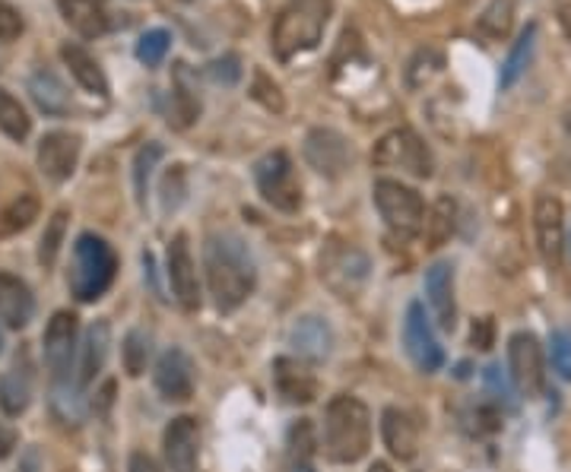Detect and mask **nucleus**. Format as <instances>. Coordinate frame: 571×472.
<instances>
[{
    "mask_svg": "<svg viewBox=\"0 0 571 472\" xmlns=\"http://www.w3.org/2000/svg\"><path fill=\"white\" fill-rule=\"evenodd\" d=\"M204 264H207V286H210L213 304L222 314L241 308L248 296L254 292L258 269H254V261H251V254L239 235H229V232L213 235L207 241Z\"/></svg>",
    "mask_w": 571,
    "mask_h": 472,
    "instance_id": "1",
    "label": "nucleus"
},
{
    "mask_svg": "<svg viewBox=\"0 0 571 472\" xmlns=\"http://www.w3.org/2000/svg\"><path fill=\"white\" fill-rule=\"evenodd\" d=\"M368 444H372V415L365 410V403L350 393L333 396L324 413V435H321L324 457L343 467L359 463L368 453Z\"/></svg>",
    "mask_w": 571,
    "mask_h": 472,
    "instance_id": "2",
    "label": "nucleus"
},
{
    "mask_svg": "<svg viewBox=\"0 0 571 472\" xmlns=\"http://www.w3.org/2000/svg\"><path fill=\"white\" fill-rule=\"evenodd\" d=\"M331 0H289L273 23V55L293 60L296 55L315 51L331 23Z\"/></svg>",
    "mask_w": 571,
    "mask_h": 472,
    "instance_id": "3",
    "label": "nucleus"
},
{
    "mask_svg": "<svg viewBox=\"0 0 571 472\" xmlns=\"http://www.w3.org/2000/svg\"><path fill=\"white\" fill-rule=\"evenodd\" d=\"M118 273V254L102 235L83 232L73 244V269H70V292L77 301H95L109 292Z\"/></svg>",
    "mask_w": 571,
    "mask_h": 472,
    "instance_id": "4",
    "label": "nucleus"
},
{
    "mask_svg": "<svg viewBox=\"0 0 571 472\" xmlns=\"http://www.w3.org/2000/svg\"><path fill=\"white\" fill-rule=\"evenodd\" d=\"M372 194H375V207L391 232L400 238L420 235L425 226V204L413 187H407L393 177H381V181H375Z\"/></svg>",
    "mask_w": 571,
    "mask_h": 472,
    "instance_id": "5",
    "label": "nucleus"
},
{
    "mask_svg": "<svg viewBox=\"0 0 571 472\" xmlns=\"http://www.w3.org/2000/svg\"><path fill=\"white\" fill-rule=\"evenodd\" d=\"M254 181L261 197L279 212H299L301 207V184L293 169V159L283 149L267 152L258 165H254Z\"/></svg>",
    "mask_w": 571,
    "mask_h": 472,
    "instance_id": "6",
    "label": "nucleus"
},
{
    "mask_svg": "<svg viewBox=\"0 0 571 472\" xmlns=\"http://www.w3.org/2000/svg\"><path fill=\"white\" fill-rule=\"evenodd\" d=\"M372 162L381 169H400L413 177H429L435 172L432 152L422 143V137L410 127L391 130L378 140V147L372 152Z\"/></svg>",
    "mask_w": 571,
    "mask_h": 472,
    "instance_id": "7",
    "label": "nucleus"
},
{
    "mask_svg": "<svg viewBox=\"0 0 571 472\" xmlns=\"http://www.w3.org/2000/svg\"><path fill=\"white\" fill-rule=\"evenodd\" d=\"M368 269H372L368 257L362 254L359 247L343 244V241H331L321 254V279L340 298L359 296V289L368 279Z\"/></svg>",
    "mask_w": 571,
    "mask_h": 472,
    "instance_id": "8",
    "label": "nucleus"
},
{
    "mask_svg": "<svg viewBox=\"0 0 571 472\" xmlns=\"http://www.w3.org/2000/svg\"><path fill=\"white\" fill-rule=\"evenodd\" d=\"M509 368L514 387L524 396H540L546 387V365H543L540 339L534 333H514L509 339Z\"/></svg>",
    "mask_w": 571,
    "mask_h": 472,
    "instance_id": "9",
    "label": "nucleus"
},
{
    "mask_svg": "<svg viewBox=\"0 0 571 472\" xmlns=\"http://www.w3.org/2000/svg\"><path fill=\"white\" fill-rule=\"evenodd\" d=\"M534 232H537V251L546 261V266L559 269L562 254H566V209L562 200L552 194H540L534 207Z\"/></svg>",
    "mask_w": 571,
    "mask_h": 472,
    "instance_id": "10",
    "label": "nucleus"
},
{
    "mask_svg": "<svg viewBox=\"0 0 571 472\" xmlns=\"http://www.w3.org/2000/svg\"><path fill=\"white\" fill-rule=\"evenodd\" d=\"M403 349L410 355V361L420 371H425V375H432V371H438L445 365V353H442V346L435 339V330L429 324L425 308H422L420 301H413L407 308V318H403Z\"/></svg>",
    "mask_w": 571,
    "mask_h": 472,
    "instance_id": "11",
    "label": "nucleus"
},
{
    "mask_svg": "<svg viewBox=\"0 0 571 472\" xmlns=\"http://www.w3.org/2000/svg\"><path fill=\"white\" fill-rule=\"evenodd\" d=\"M42 349H45V365H48L55 384L67 381L70 361H73V353H77V314L58 311L45 326Z\"/></svg>",
    "mask_w": 571,
    "mask_h": 472,
    "instance_id": "12",
    "label": "nucleus"
},
{
    "mask_svg": "<svg viewBox=\"0 0 571 472\" xmlns=\"http://www.w3.org/2000/svg\"><path fill=\"white\" fill-rule=\"evenodd\" d=\"M305 162L324 177H340L350 162H353V152L350 143L331 130V127H315L308 137H305Z\"/></svg>",
    "mask_w": 571,
    "mask_h": 472,
    "instance_id": "13",
    "label": "nucleus"
},
{
    "mask_svg": "<svg viewBox=\"0 0 571 472\" xmlns=\"http://www.w3.org/2000/svg\"><path fill=\"white\" fill-rule=\"evenodd\" d=\"M80 149L83 140L70 130H52L38 140V169L48 181H67V177L77 172V162H80Z\"/></svg>",
    "mask_w": 571,
    "mask_h": 472,
    "instance_id": "14",
    "label": "nucleus"
},
{
    "mask_svg": "<svg viewBox=\"0 0 571 472\" xmlns=\"http://www.w3.org/2000/svg\"><path fill=\"white\" fill-rule=\"evenodd\" d=\"M169 283H172V292L179 298V304L184 311H197L201 308V286H197V266L191 257V244L187 235H175L169 241Z\"/></svg>",
    "mask_w": 571,
    "mask_h": 472,
    "instance_id": "15",
    "label": "nucleus"
},
{
    "mask_svg": "<svg viewBox=\"0 0 571 472\" xmlns=\"http://www.w3.org/2000/svg\"><path fill=\"white\" fill-rule=\"evenodd\" d=\"M162 447H165V467H169V472L197 470V450H201L197 418H191V415L172 418L165 435H162Z\"/></svg>",
    "mask_w": 571,
    "mask_h": 472,
    "instance_id": "16",
    "label": "nucleus"
},
{
    "mask_svg": "<svg viewBox=\"0 0 571 472\" xmlns=\"http://www.w3.org/2000/svg\"><path fill=\"white\" fill-rule=\"evenodd\" d=\"M156 390L169 403H184L194 396V365L184 349H165L156 361Z\"/></svg>",
    "mask_w": 571,
    "mask_h": 472,
    "instance_id": "17",
    "label": "nucleus"
},
{
    "mask_svg": "<svg viewBox=\"0 0 571 472\" xmlns=\"http://www.w3.org/2000/svg\"><path fill=\"white\" fill-rule=\"evenodd\" d=\"M425 296L435 311V321L442 330H454L457 324V301H454V269L452 264L438 261L425 269Z\"/></svg>",
    "mask_w": 571,
    "mask_h": 472,
    "instance_id": "18",
    "label": "nucleus"
},
{
    "mask_svg": "<svg viewBox=\"0 0 571 472\" xmlns=\"http://www.w3.org/2000/svg\"><path fill=\"white\" fill-rule=\"evenodd\" d=\"M273 384L286 403H311L318 396V381L299 358H276L273 361Z\"/></svg>",
    "mask_w": 571,
    "mask_h": 472,
    "instance_id": "19",
    "label": "nucleus"
},
{
    "mask_svg": "<svg viewBox=\"0 0 571 472\" xmlns=\"http://www.w3.org/2000/svg\"><path fill=\"white\" fill-rule=\"evenodd\" d=\"M289 343L293 349L305 358V361H324L333 349V330L324 318L308 314L299 318L293 330H289Z\"/></svg>",
    "mask_w": 571,
    "mask_h": 472,
    "instance_id": "20",
    "label": "nucleus"
},
{
    "mask_svg": "<svg viewBox=\"0 0 571 472\" xmlns=\"http://www.w3.org/2000/svg\"><path fill=\"white\" fill-rule=\"evenodd\" d=\"M381 438H385V447L391 450V457H397L400 463H410L420 453V431H416L413 418L397 406L385 410L381 415Z\"/></svg>",
    "mask_w": 571,
    "mask_h": 472,
    "instance_id": "21",
    "label": "nucleus"
},
{
    "mask_svg": "<svg viewBox=\"0 0 571 472\" xmlns=\"http://www.w3.org/2000/svg\"><path fill=\"white\" fill-rule=\"evenodd\" d=\"M35 314V298L30 286L13 276V273H0V321L13 330H23Z\"/></svg>",
    "mask_w": 571,
    "mask_h": 472,
    "instance_id": "22",
    "label": "nucleus"
},
{
    "mask_svg": "<svg viewBox=\"0 0 571 472\" xmlns=\"http://www.w3.org/2000/svg\"><path fill=\"white\" fill-rule=\"evenodd\" d=\"M58 10L64 23L83 38H99L109 30V16L99 0H58Z\"/></svg>",
    "mask_w": 571,
    "mask_h": 472,
    "instance_id": "23",
    "label": "nucleus"
},
{
    "mask_svg": "<svg viewBox=\"0 0 571 472\" xmlns=\"http://www.w3.org/2000/svg\"><path fill=\"white\" fill-rule=\"evenodd\" d=\"M197 118H201V95H197V89L191 87L187 64H175V89H172V105H169V124L184 130Z\"/></svg>",
    "mask_w": 571,
    "mask_h": 472,
    "instance_id": "24",
    "label": "nucleus"
},
{
    "mask_svg": "<svg viewBox=\"0 0 571 472\" xmlns=\"http://www.w3.org/2000/svg\"><path fill=\"white\" fill-rule=\"evenodd\" d=\"M60 58L70 67L73 80L87 89V92H92V95H109V80H105L99 60L92 58L87 48H80V45H64V48H60Z\"/></svg>",
    "mask_w": 571,
    "mask_h": 472,
    "instance_id": "25",
    "label": "nucleus"
},
{
    "mask_svg": "<svg viewBox=\"0 0 571 472\" xmlns=\"http://www.w3.org/2000/svg\"><path fill=\"white\" fill-rule=\"evenodd\" d=\"M32 102L45 112V115H67L70 112V92L60 83L52 70H35L30 77Z\"/></svg>",
    "mask_w": 571,
    "mask_h": 472,
    "instance_id": "26",
    "label": "nucleus"
},
{
    "mask_svg": "<svg viewBox=\"0 0 571 472\" xmlns=\"http://www.w3.org/2000/svg\"><path fill=\"white\" fill-rule=\"evenodd\" d=\"M109 346H112V330L105 321L92 324L87 330V343H83V358H80V387H87L95 381V375L102 371L105 358H109Z\"/></svg>",
    "mask_w": 571,
    "mask_h": 472,
    "instance_id": "27",
    "label": "nucleus"
},
{
    "mask_svg": "<svg viewBox=\"0 0 571 472\" xmlns=\"http://www.w3.org/2000/svg\"><path fill=\"white\" fill-rule=\"evenodd\" d=\"M32 403V378L26 368H13L0 381V410L7 415H23Z\"/></svg>",
    "mask_w": 571,
    "mask_h": 472,
    "instance_id": "28",
    "label": "nucleus"
},
{
    "mask_svg": "<svg viewBox=\"0 0 571 472\" xmlns=\"http://www.w3.org/2000/svg\"><path fill=\"white\" fill-rule=\"evenodd\" d=\"M534 45H537V23H530L527 30L517 35L512 55L502 64V89H512L527 73V64L534 58Z\"/></svg>",
    "mask_w": 571,
    "mask_h": 472,
    "instance_id": "29",
    "label": "nucleus"
},
{
    "mask_svg": "<svg viewBox=\"0 0 571 472\" xmlns=\"http://www.w3.org/2000/svg\"><path fill=\"white\" fill-rule=\"evenodd\" d=\"M289 463L293 472H315L311 470V457L318 453V438H315V425L308 418H299L289 428Z\"/></svg>",
    "mask_w": 571,
    "mask_h": 472,
    "instance_id": "30",
    "label": "nucleus"
},
{
    "mask_svg": "<svg viewBox=\"0 0 571 472\" xmlns=\"http://www.w3.org/2000/svg\"><path fill=\"white\" fill-rule=\"evenodd\" d=\"M514 26V0H492L477 20V32L489 42H502Z\"/></svg>",
    "mask_w": 571,
    "mask_h": 472,
    "instance_id": "31",
    "label": "nucleus"
},
{
    "mask_svg": "<svg viewBox=\"0 0 571 472\" xmlns=\"http://www.w3.org/2000/svg\"><path fill=\"white\" fill-rule=\"evenodd\" d=\"M0 130H3L10 140H16V143H23L32 130V118L26 115L23 102L13 99L7 89H0Z\"/></svg>",
    "mask_w": 571,
    "mask_h": 472,
    "instance_id": "32",
    "label": "nucleus"
},
{
    "mask_svg": "<svg viewBox=\"0 0 571 472\" xmlns=\"http://www.w3.org/2000/svg\"><path fill=\"white\" fill-rule=\"evenodd\" d=\"M454 207L452 197H438V204L432 207L429 212V219H425V226H422V232H425V247H442L454 232Z\"/></svg>",
    "mask_w": 571,
    "mask_h": 472,
    "instance_id": "33",
    "label": "nucleus"
},
{
    "mask_svg": "<svg viewBox=\"0 0 571 472\" xmlns=\"http://www.w3.org/2000/svg\"><path fill=\"white\" fill-rule=\"evenodd\" d=\"M150 349H152L150 333H144V330H130V333L124 336L121 358H124V371H127L130 378H140V375L147 371Z\"/></svg>",
    "mask_w": 571,
    "mask_h": 472,
    "instance_id": "34",
    "label": "nucleus"
},
{
    "mask_svg": "<svg viewBox=\"0 0 571 472\" xmlns=\"http://www.w3.org/2000/svg\"><path fill=\"white\" fill-rule=\"evenodd\" d=\"M64 232H67V209H58L52 216V222L45 226V235H42V244H38V264L48 266V269L58 264Z\"/></svg>",
    "mask_w": 571,
    "mask_h": 472,
    "instance_id": "35",
    "label": "nucleus"
},
{
    "mask_svg": "<svg viewBox=\"0 0 571 472\" xmlns=\"http://www.w3.org/2000/svg\"><path fill=\"white\" fill-rule=\"evenodd\" d=\"M32 219H38V197L35 194H20L10 207L3 209V229L7 232L30 229Z\"/></svg>",
    "mask_w": 571,
    "mask_h": 472,
    "instance_id": "36",
    "label": "nucleus"
},
{
    "mask_svg": "<svg viewBox=\"0 0 571 472\" xmlns=\"http://www.w3.org/2000/svg\"><path fill=\"white\" fill-rule=\"evenodd\" d=\"M162 159V147L159 143H147L134 159V187H137V200L147 204V191H150V177L156 162Z\"/></svg>",
    "mask_w": 571,
    "mask_h": 472,
    "instance_id": "37",
    "label": "nucleus"
},
{
    "mask_svg": "<svg viewBox=\"0 0 571 472\" xmlns=\"http://www.w3.org/2000/svg\"><path fill=\"white\" fill-rule=\"evenodd\" d=\"M169 45H172V35L165 30L144 32L140 42H137V60L147 64V67H159L162 58L169 55Z\"/></svg>",
    "mask_w": 571,
    "mask_h": 472,
    "instance_id": "38",
    "label": "nucleus"
},
{
    "mask_svg": "<svg viewBox=\"0 0 571 472\" xmlns=\"http://www.w3.org/2000/svg\"><path fill=\"white\" fill-rule=\"evenodd\" d=\"M549 353H552V368L559 371V378L571 381V330H556L552 333Z\"/></svg>",
    "mask_w": 571,
    "mask_h": 472,
    "instance_id": "39",
    "label": "nucleus"
},
{
    "mask_svg": "<svg viewBox=\"0 0 571 472\" xmlns=\"http://www.w3.org/2000/svg\"><path fill=\"white\" fill-rule=\"evenodd\" d=\"M207 73H210L216 83H222V87H236L241 80V64L236 55H222V58L207 64Z\"/></svg>",
    "mask_w": 571,
    "mask_h": 472,
    "instance_id": "40",
    "label": "nucleus"
},
{
    "mask_svg": "<svg viewBox=\"0 0 571 472\" xmlns=\"http://www.w3.org/2000/svg\"><path fill=\"white\" fill-rule=\"evenodd\" d=\"M251 95H254L258 102H264V108H271V112H283V95H279V87L273 83L264 70L254 73V92H251Z\"/></svg>",
    "mask_w": 571,
    "mask_h": 472,
    "instance_id": "41",
    "label": "nucleus"
},
{
    "mask_svg": "<svg viewBox=\"0 0 571 472\" xmlns=\"http://www.w3.org/2000/svg\"><path fill=\"white\" fill-rule=\"evenodd\" d=\"M23 35V16L16 7L0 0V42H16Z\"/></svg>",
    "mask_w": 571,
    "mask_h": 472,
    "instance_id": "42",
    "label": "nucleus"
},
{
    "mask_svg": "<svg viewBox=\"0 0 571 472\" xmlns=\"http://www.w3.org/2000/svg\"><path fill=\"white\" fill-rule=\"evenodd\" d=\"M492 333H495V324H492V318H482L473 324V333H470V343L477 346V349H492Z\"/></svg>",
    "mask_w": 571,
    "mask_h": 472,
    "instance_id": "43",
    "label": "nucleus"
},
{
    "mask_svg": "<svg viewBox=\"0 0 571 472\" xmlns=\"http://www.w3.org/2000/svg\"><path fill=\"white\" fill-rule=\"evenodd\" d=\"M16 428L13 425H7V422H0V460H7L13 450H16Z\"/></svg>",
    "mask_w": 571,
    "mask_h": 472,
    "instance_id": "44",
    "label": "nucleus"
},
{
    "mask_svg": "<svg viewBox=\"0 0 571 472\" xmlns=\"http://www.w3.org/2000/svg\"><path fill=\"white\" fill-rule=\"evenodd\" d=\"M127 470H130V472H162V470H159V463L152 460L150 453H144V450L130 453V463H127Z\"/></svg>",
    "mask_w": 571,
    "mask_h": 472,
    "instance_id": "45",
    "label": "nucleus"
},
{
    "mask_svg": "<svg viewBox=\"0 0 571 472\" xmlns=\"http://www.w3.org/2000/svg\"><path fill=\"white\" fill-rule=\"evenodd\" d=\"M486 381H489V387H492V390H495V393H499L502 400H509V384H505V381L499 378V368H495V365H492V368L486 371Z\"/></svg>",
    "mask_w": 571,
    "mask_h": 472,
    "instance_id": "46",
    "label": "nucleus"
},
{
    "mask_svg": "<svg viewBox=\"0 0 571 472\" xmlns=\"http://www.w3.org/2000/svg\"><path fill=\"white\" fill-rule=\"evenodd\" d=\"M559 16H562V26H566V35H569L571 42V0H566V3L559 7Z\"/></svg>",
    "mask_w": 571,
    "mask_h": 472,
    "instance_id": "47",
    "label": "nucleus"
},
{
    "mask_svg": "<svg viewBox=\"0 0 571 472\" xmlns=\"http://www.w3.org/2000/svg\"><path fill=\"white\" fill-rule=\"evenodd\" d=\"M368 472H391V467H388V463H381V460H375V463L368 467Z\"/></svg>",
    "mask_w": 571,
    "mask_h": 472,
    "instance_id": "48",
    "label": "nucleus"
},
{
    "mask_svg": "<svg viewBox=\"0 0 571 472\" xmlns=\"http://www.w3.org/2000/svg\"><path fill=\"white\" fill-rule=\"evenodd\" d=\"M0 353H3V333H0Z\"/></svg>",
    "mask_w": 571,
    "mask_h": 472,
    "instance_id": "49",
    "label": "nucleus"
},
{
    "mask_svg": "<svg viewBox=\"0 0 571 472\" xmlns=\"http://www.w3.org/2000/svg\"><path fill=\"white\" fill-rule=\"evenodd\" d=\"M569 251H571V235H569Z\"/></svg>",
    "mask_w": 571,
    "mask_h": 472,
    "instance_id": "50",
    "label": "nucleus"
}]
</instances>
